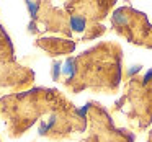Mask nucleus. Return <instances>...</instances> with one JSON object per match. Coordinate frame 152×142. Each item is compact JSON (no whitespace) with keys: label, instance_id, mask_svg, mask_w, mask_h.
Instances as JSON below:
<instances>
[{"label":"nucleus","instance_id":"1","mask_svg":"<svg viewBox=\"0 0 152 142\" xmlns=\"http://www.w3.org/2000/svg\"><path fill=\"white\" fill-rule=\"evenodd\" d=\"M149 142H152V131H151V135H149Z\"/></svg>","mask_w":152,"mask_h":142}]
</instances>
